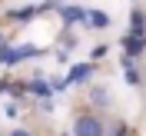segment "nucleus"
I'll return each instance as SVG.
<instances>
[{
    "label": "nucleus",
    "mask_w": 146,
    "mask_h": 136,
    "mask_svg": "<svg viewBox=\"0 0 146 136\" xmlns=\"http://www.w3.org/2000/svg\"><path fill=\"white\" fill-rule=\"evenodd\" d=\"M90 23L93 27H106V13H90Z\"/></svg>",
    "instance_id": "5"
},
{
    "label": "nucleus",
    "mask_w": 146,
    "mask_h": 136,
    "mask_svg": "<svg viewBox=\"0 0 146 136\" xmlns=\"http://www.w3.org/2000/svg\"><path fill=\"white\" fill-rule=\"evenodd\" d=\"M73 136H106V126L96 113H80L73 119Z\"/></svg>",
    "instance_id": "1"
},
{
    "label": "nucleus",
    "mask_w": 146,
    "mask_h": 136,
    "mask_svg": "<svg viewBox=\"0 0 146 136\" xmlns=\"http://www.w3.org/2000/svg\"><path fill=\"white\" fill-rule=\"evenodd\" d=\"M90 73H93L90 66H76V70L70 73V80H86V76H90Z\"/></svg>",
    "instance_id": "4"
},
{
    "label": "nucleus",
    "mask_w": 146,
    "mask_h": 136,
    "mask_svg": "<svg viewBox=\"0 0 146 136\" xmlns=\"http://www.w3.org/2000/svg\"><path fill=\"white\" fill-rule=\"evenodd\" d=\"M7 136H10V133H7Z\"/></svg>",
    "instance_id": "7"
},
{
    "label": "nucleus",
    "mask_w": 146,
    "mask_h": 136,
    "mask_svg": "<svg viewBox=\"0 0 146 136\" xmlns=\"http://www.w3.org/2000/svg\"><path fill=\"white\" fill-rule=\"evenodd\" d=\"M126 50H129V53H143V50H146V40H143V36H136V33H133V36L126 40Z\"/></svg>",
    "instance_id": "2"
},
{
    "label": "nucleus",
    "mask_w": 146,
    "mask_h": 136,
    "mask_svg": "<svg viewBox=\"0 0 146 136\" xmlns=\"http://www.w3.org/2000/svg\"><path fill=\"white\" fill-rule=\"evenodd\" d=\"M133 33H136V36L146 33V17L139 13V10H133Z\"/></svg>",
    "instance_id": "3"
},
{
    "label": "nucleus",
    "mask_w": 146,
    "mask_h": 136,
    "mask_svg": "<svg viewBox=\"0 0 146 136\" xmlns=\"http://www.w3.org/2000/svg\"><path fill=\"white\" fill-rule=\"evenodd\" d=\"M10 136H33L30 129H10Z\"/></svg>",
    "instance_id": "6"
}]
</instances>
